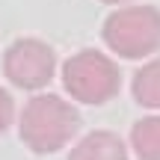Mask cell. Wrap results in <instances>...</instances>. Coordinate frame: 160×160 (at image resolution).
Masks as SVG:
<instances>
[{
  "instance_id": "cell-1",
  "label": "cell",
  "mask_w": 160,
  "mask_h": 160,
  "mask_svg": "<svg viewBox=\"0 0 160 160\" xmlns=\"http://www.w3.org/2000/svg\"><path fill=\"white\" fill-rule=\"evenodd\" d=\"M80 128V113L59 95H36L24 104L18 133L24 145L36 154L59 151Z\"/></svg>"
},
{
  "instance_id": "cell-2",
  "label": "cell",
  "mask_w": 160,
  "mask_h": 160,
  "mask_svg": "<svg viewBox=\"0 0 160 160\" xmlns=\"http://www.w3.org/2000/svg\"><path fill=\"white\" fill-rule=\"evenodd\" d=\"M101 36L107 48L122 59H145L160 51V9L128 6L104 21Z\"/></svg>"
},
{
  "instance_id": "cell-3",
  "label": "cell",
  "mask_w": 160,
  "mask_h": 160,
  "mask_svg": "<svg viewBox=\"0 0 160 160\" xmlns=\"http://www.w3.org/2000/svg\"><path fill=\"white\" fill-rule=\"evenodd\" d=\"M62 86L74 101L98 107L116 98L122 86V71L107 53L86 48L62 62Z\"/></svg>"
},
{
  "instance_id": "cell-4",
  "label": "cell",
  "mask_w": 160,
  "mask_h": 160,
  "mask_svg": "<svg viewBox=\"0 0 160 160\" xmlns=\"http://www.w3.org/2000/svg\"><path fill=\"white\" fill-rule=\"evenodd\" d=\"M53 71H57V53L39 39H18L3 53V74L18 89L48 86Z\"/></svg>"
},
{
  "instance_id": "cell-5",
  "label": "cell",
  "mask_w": 160,
  "mask_h": 160,
  "mask_svg": "<svg viewBox=\"0 0 160 160\" xmlns=\"http://www.w3.org/2000/svg\"><path fill=\"white\" fill-rule=\"evenodd\" d=\"M68 160H128V148L116 133L92 131L71 148Z\"/></svg>"
},
{
  "instance_id": "cell-6",
  "label": "cell",
  "mask_w": 160,
  "mask_h": 160,
  "mask_svg": "<svg viewBox=\"0 0 160 160\" xmlns=\"http://www.w3.org/2000/svg\"><path fill=\"white\" fill-rule=\"evenodd\" d=\"M133 101L145 110H160V57L145 62L142 68L133 74Z\"/></svg>"
},
{
  "instance_id": "cell-7",
  "label": "cell",
  "mask_w": 160,
  "mask_h": 160,
  "mask_svg": "<svg viewBox=\"0 0 160 160\" xmlns=\"http://www.w3.org/2000/svg\"><path fill=\"white\" fill-rule=\"evenodd\" d=\"M131 145L139 160H160V116H145L133 125Z\"/></svg>"
},
{
  "instance_id": "cell-8",
  "label": "cell",
  "mask_w": 160,
  "mask_h": 160,
  "mask_svg": "<svg viewBox=\"0 0 160 160\" xmlns=\"http://www.w3.org/2000/svg\"><path fill=\"white\" fill-rule=\"evenodd\" d=\"M12 119H15V104H12V95L0 86V133L12 125Z\"/></svg>"
},
{
  "instance_id": "cell-9",
  "label": "cell",
  "mask_w": 160,
  "mask_h": 160,
  "mask_svg": "<svg viewBox=\"0 0 160 160\" xmlns=\"http://www.w3.org/2000/svg\"><path fill=\"white\" fill-rule=\"evenodd\" d=\"M104 3H128V0H104Z\"/></svg>"
}]
</instances>
